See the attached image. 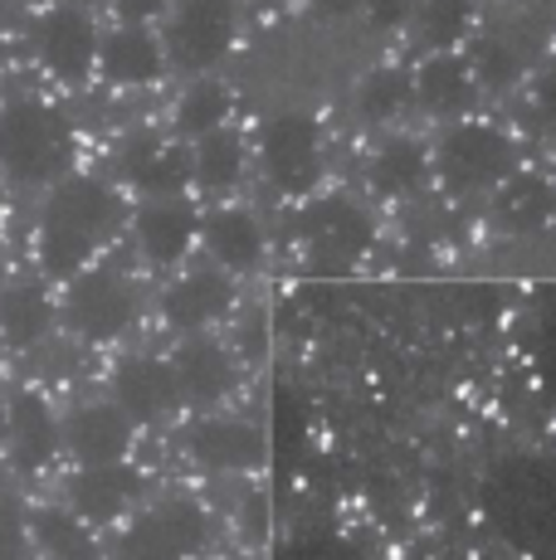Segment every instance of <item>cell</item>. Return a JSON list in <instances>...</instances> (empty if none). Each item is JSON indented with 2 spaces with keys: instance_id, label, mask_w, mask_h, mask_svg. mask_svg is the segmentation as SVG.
I'll return each instance as SVG.
<instances>
[{
  "instance_id": "cell-1",
  "label": "cell",
  "mask_w": 556,
  "mask_h": 560,
  "mask_svg": "<svg viewBox=\"0 0 556 560\" xmlns=\"http://www.w3.org/2000/svg\"><path fill=\"white\" fill-rule=\"evenodd\" d=\"M123 224V200L99 176H63L39 214V264L49 278H73L89 268L103 240Z\"/></svg>"
},
{
  "instance_id": "cell-2",
  "label": "cell",
  "mask_w": 556,
  "mask_h": 560,
  "mask_svg": "<svg viewBox=\"0 0 556 560\" xmlns=\"http://www.w3.org/2000/svg\"><path fill=\"white\" fill-rule=\"evenodd\" d=\"M0 166L20 186H45L73 166V127L39 98L0 107Z\"/></svg>"
},
{
  "instance_id": "cell-3",
  "label": "cell",
  "mask_w": 556,
  "mask_h": 560,
  "mask_svg": "<svg viewBox=\"0 0 556 560\" xmlns=\"http://www.w3.org/2000/svg\"><path fill=\"white\" fill-rule=\"evenodd\" d=\"M449 200L494 196L502 180L518 171V137L498 122H459L444 132L440 152L430 156Z\"/></svg>"
},
{
  "instance_id": "cell-4",
  "label": "cell",
  "mask_w": 556,
  "mask_h": 560,
  "mask_svg": "<svg viewBox=\"0 0 556 560\" xmlns=\"http://www.w3.org/2000/svg\"><path fill=\"white\" fill-rule=\"evenodd\" d=\"M293 240L317 273H347L377 244V220L351 196H323L293 214Z\"/></svg>"
},
{
  "instance_id": "cell-5",
  "label": "cell",
  "mask_w": 556,
  "mask_h": 560,
  "mask_svg": "<svg viewBox=\"0 0 556 560\" xmlns=\"http://www.w3.org/2000/svg\"><path fill=\"white\" fill-rule=\"evenodd\" d=\"M210 541V512L196 498H162L117 536V560H190Z\"/></svg>"
},
{
  "instance_id": "cell-6",
  "label": "cell",
  "mask_w": 556,
  "mask_h": 560,
  "mask_svg": "<svg viewBox=\"0 0 556 560\" xmlns=\"http://www.w3.org/2000/svg\"><path fill=\"white\" fill-rule=\"evenodd\" d=\"M137 312H142L137 283L127 273H117V268H83V273H73L69 293H63V322L83 341L127 337Z\"/></svg>"
},
{
  "instance_id": "cell-7",
  "label": "cell",
  "mask_w": 556,
  "mask_h": 560,
  "mask_svg": "<svg viewBox=\"0 0 556 560\" xmlns=\"http://www.w3.org/2000/svg\"><path fill=\"white\" fill-rule=\"evenodd\" d=\"M259 171L278 196H308L323 180V132L313 117L283 113L259 132Z\"/></svg>"
},
{
  "instance_id": "cell-8",
  "label": "cell",
  "mask_w": 556,
  "mask_h": 560,
  "mask_svg": "<svg viewBox=\"0 0 556 560\" xmlns=\"http://www.w3.org/2000/svg\"><path fill=\"white\" fill-rule=\"evenodd\" d=\"M240 15L234 0H176V15L166 25V54L181 69H216L230 54Z\"/></svg>"
},
{
  "instance_id": "cell-9",
  "label": "cell",
  "mask_w": 556,
  "mask_h": 560,
  "mask_svg": "<svg viewBox=\"0 0 556 560\" xmlns=\"http://www.w3.org/2000/svg\"><path fill=\"white\" fill-rule=\"evenodd\" d=\"M113 166H117V176L132 190H142L147 200L181 196L190 180V152H181L176 142H166V137H157V132H127L113 152Z\"/></svg>"
},
{
  "instance_id": "cell-10",
  "label": "cell",
  "mask_w": 556,
  "mask_h": 560,
  "mask_svg": "<svg viewBox=\"0 0 556 560\" xmlns=\"http://www.w3.org/2000/svg\"><path fill=\"white\" fill-rule=\"evenodd\" d=\"M35 49L59 83H83L93 69H99V25H93L83 10L55 5L39 15Z\"/></svg>"
},
{
  "instance_id": "cell-11",
  "label": "cell",
  "mask_w": 556,
  "mask_h": 560,
  "mask_svg": "<svg viewBox=\"0 0 556 560\" xmlns=\"http://www.w3.org/2000/svg\"><path fill=\"white\" fill-rule=\"evenodd\" d=\"M186 454L206 472H254L264 468V434L234 415H200L186 424Z\"/></svg>"
},
{
  "instance_id": "cell-12",
  "label": "cell",
  "mask_w": 556,
  "mask_h": 560,
  "mask_svg": "<svg viewBox=\"0 0 556 560\" xmlns=\"http://www.w3.org/2000/svg\"><path fill=\"white\" fill-rule=\"evenodd\" d=\"M171 375H176L181 405H196V409H216L220 400H230L234 385H240L234 357L216 337H206V331L181 341L176 357H171Z\"/></svg>"
},
{
  "instance_id": "cell-13",
  "label": "cell",
  "mask_w": 556,
  "mask_h": 560,
  "mask_svg": "<svg viewBox=\"0 0 556 560\" xmlns=\"http://www.w3.org/2000/svg\"><path fill=\"white\" fill-rule=\"evenodd\" d=\"M108 395L132 424H157V419H166L171 409L181 405L171 361H162V357H123L113 365Z\"/></svg>"
},
{
  "instance_id": "cell-14",
  "label": "cell",
  "mask_w": 556,
  "mask_h": 560,
  "mask_svg": "<svg viewBox=\"0 0 556 560\" xmlns=\"http://www.w3.org/2000/svg\"><path fill=\"white\" fill-rule=\"evenodd\" d=\"M230 307H234V283H230V273H220L216 264L190 268V273H181L176 283L162 293V317L176 331H186V337H196V331L224 322Z\"/></svg>"
},
{
  "instance_id": "cell-15",
  "label": "cell",
  "mask_w": 556,
  "mask_h": 560,
  "mask_svg": "<svg viewBox=\"0 0 556 560\" xmlns=\"http://www.w3.org/2000/svg\"><path fill=\"white\" fill-rule=\"evenodd\" d=\"M196 230H200V214L186 196L147 200L132 220V240L152 268H176L190 254V244H196Z\"/></svg>"
},
{
  "instance_id": "cell-16",
  "label": "cell",
  "mask_w": 556,
  "mask_h": 560,
  "mask_svg": "<svg viewBox=\"0 0 556 560\" xmlns=\"http://www.w3.org/2000/svg\"><path fill=\"white\" fill-rule=\"evenodd\" d=\"M196 244H206L210 264L220 273H254V268H264V249H269L264 224L240 205H216V210L200 214Z\"/></svg>"
},
{
  "instance_id": "cell-17",
  "label": "cell",
  "mask_w": 556,
  "mask_h": 560,
  "mask_svg": "<svg viewBox=\"0 0 556 560\" xmlns=\"http://www.w3.org/2000/svg\"><path fill=\"white\" fill-rule=\"evenodd\" d=\"M137 498H142V472L127 463H99V468H79L69 478V508L89 526H108L127 516Z\"/></svg>"
},
{
  "instance_id": "cell-18",
  "label": "cell",
  "mask_w": 556,
  "mask_h": 560,
  "mask_svg": "<svg viewBox=\"0 0 556 560\" xmlns=\"http://www.w3.org/2000/svg\"><path fill=\"white\" fill-rule=\"evenodd\" d=\"M63 448L83 463V468H99V463H123L132 448V419L123 415L113 400L108 405H79L59 429Z\"/></svg>"
},
{
  "instance_id": "cell-19",
  "label": "cell",
  "mask_w": 556,
  "mask_h": 560,
  "mask_svg": "<svg viewBox=\"0 0 556 560\" xmlns=\"http://www.w3.org/2000/svg\"><path fill=\"white\" fill-rule=\"evenodd\" d=\"M5 448H10V463H15L20 472H39L55 463L59 419H55V409H49L45 395L20 390L15 400L5 405Z\"/></svg>"
},
{
  "instance_id": "cell-20",
  "label": "cell",
  "mask_w": 556,
  "mask_h": 560,
  "mask_svg": "<svg viewBox=\"0 0 556 560\" xmlns=\"http://www.w3.org/2000/svg\"><path fill=\"white\" fill-rule=\"evenodd\" d=\"M415 83V103L425 107L430 117H449V122H459V117L474 113L478 103V83H474V69H468L464 54H425V63L410 73Z\"/></svg>"
},
{
  "instance_id": "cell-21",
  "label": "cell",
  "mask_w": 556,
  "mask_h": 560,
  "mask_svg": "<svg viewBox=\"0 0 556 560\" xmlns=\"http://www.w3.org/2000/svg\"><path fill=\"white\" fill-rule=\"evenodd\" d=\"M99 69L117 89H147L166 73V49L147 25H117L99 39Z\"/></svg>"
},
{
  "instance_id": "cell-22",
  "label": "cell",
  "mask_w": 556,
  "mask_h": 560,
  "mask_svg": "<svg viewBox=\"0 0 556 560\" xmlns=\"http://www.w3.org/2000/svg\"><path fill=\"white\" fill-rule=\"evenodd\" d=\"M494 220L502 234H542L556 220V186L537 171H512L494 190Z\"/></svg>"
},
{
  "instance_id": "cell-23",
  "label": "cell",
  "mask_w": 556,
  "mask_h": 560,
  "mask_svg": "<svg viewBox=\"0 0 556 560\" xmlns=\"http://www.w3.org/2000/svg\"><path fill=\"white\" fill-rule=\"evenodd\" d=\"M371 190L386 200H410L415 190L425 186V176H430V152H425L420 137L410 132H391L377 142V152H371Z\"/></svg>"
},
{
  "instance_id": "cell-24",
  "label": "cell",
  "mask_w": 556,
  "mask_h": 560,
  "mask_svg": "<svg viewBox=\"0 0 556 560\" xmlns=\"http://www.w3.org/2000/svg\"><path fill=\"white\" fill-rule=\"evenodd\" d=\"M244 166H250V147L234 127H216L206 132L196 147H190V180H196L206 196H224L244 180Z\"/></svg>"
},
{
  "instance_id": "cell-25",
  "label": "cell",
  "mask_w": 556,
  "mask_h": 560,
  "mask_svg": "<svg viewBox=\"0 0 556 560\" xmlns=\"http://www.w3.org/2000/svg\"><path fill=\"white\" fill-rule=\"evenodd\" d=\"M55 317H59V307H55V298L45 293V283H10L5 293H0V337L20 351L45 341Z\"/></svg>"
},
{
  "instance_id": "cell-26",
  "label": "cell",
  "mask_w": 556,
  "mask_h": 560,
  "mask_svg": "<svg viewBox=\"0 0 556 560\" xmlns=\"http://www.w3.org/2000/svg\"><path fill=\"white\" fill-rule=\"evenodd\" d=\"M357 117L371 127L381 122H395V117L405 113V107L415 103V83H410V69H401V63H381V69L361 73L357 83Z\"/></svg>"
},
{
  "instance_id": "cell-27",
  "label": "cell",
  "mask_w": 556,
  "mask_h": 560,
  "mask_svg": "<svg viewBox=\"0 0 556 560\" xmlns=\"http://www.w3.org/2000/svg\"><path fill=\"white\" fill-rule=\"evenodd\" d=\"M30 541L49 560H99V541H93L89 522H79L73 512L59 508H39L30 516Z\"/></svg>"
},
{
  "instance_id": "cell-28",
  "label": "cell",
  "mask_w": 556,
  "mask_h": 560,
  "mask_svg": "<svg viewBox=\"0 0 556 560\" xmlns=\"http://www.w3.org/2000/svg\"><path fill=\"white\" fill-rule=\"evenodd\" d=\"M415 39L430 54H449L474 30V0H415Z\"/></svg>"
},
{
  "instance_id": "cell-29",
  "label": "cell",
  "mask_w": 556,
  "mask_h": 560,
  "mask_svg": "<svg viewBox=\"0 0 556 560\" xmlns=\"http://www.w3.org/2000/svg\"><path fill=\"white\" fill-rule=\"evenodd\" d=\"M468 69H474V83L478 93H508L522 83V73H528V54H522L518 39L498 35V30H488L484 39L474 45V54H468Z\"/></svg>"
},
{
  "instance_id": "cell-30",
  "label": "cell",
  "mask_w": 556,
  "mask_h": 560,
  "mask_svg": "<svg viewBox=\"0 0 556 560\" xmlns=\"http://www.w3.org/2000/svg\"><path fill=\"white\" fill-rule=\"evenodd\" d=\"M176 137L186 142H200L216 127H230V89L220 79H196L186 93L176 98Z\"/></svg>"
},
{
  "instance_id": "cell-31",
  "label": "cell",
  "mask_w": 556,
  "mask_h": 560,
  "mask_svg": "<svg viewBox=\"0 0 556 560\" xmlns=\"http://www.w3.org/2000/svg\"><path fill=\"white\" fill-rule=\"evenodd\" d=\"M30 556V526L10 498H0V560H25Z\"/></svg>"
},
{
  "instance_id": "cell-32",
  "label": "cell",
  "mask_w": 556,
  "mask_h": 560,
  "mask_svg": "<svg viewBox=\"0 0 556 560\" xmlns=\"http://www.w3.org/2000/svg\"><path fill=\"white\" fill-rule=\"evenodd\" d=\"M410 10H415V0H361V15H367V25L381 30V35L410 25Z\"/></svg>"
},
{
  "instance_id": "cell-33",
  "label": "cell",
  "mask_w": 556,
  "mask_h": 560,
  "mask_svg": "<svg viewBox=\"0 0 556 560\" xmlns=\"http://www.w3.org/2000/svg\"><path fill=\"white\" fill-rule=\"evenodd\" d=\"M532 113H537V122L547 127V132H556V63L537 79V89H532Z\"/></svg>"
},
{
  "instance_id": "cell-34",
  "label": "cell",
  "mask_w": 556,
  "mask_h": 560,
  "mask_svg": "<svg viewBox=\"0 0 556 560\" xmlns=\"http://www.w3.org/2000/svg\"><path fill=\"white\" fill-rule=\"evenodd\" d=\"M113 10H117V20H123V25H147V20L166 15L171 0H113Z\"/></svg>"
},
{
  "instance_id": "cell-35",
  "label": "cell",
  "mask_w": 556,
  "mask_h": 560,
  "mask_svg": "<svg viewBox=\"0 0 556 560\" xmlns=\"http://www.w3.org/2000/svg\"><path fill=\"white\" fill-rule=\"evenodd\" d=\"M308 5H313L317 20H333V25H341V20H351V15H361V0H308Z\"/></svg>"
},
{
  "instance_id": "cell-36",
  "label": "cell",
  "mask_w": 556,
  "mask_h": 560,
  "mask_svg": "<svg viewBox=\"0 0 556 560\" xmlns=\"http://www.w3.org/2000/svg\"><path fill=\"white\" fill-rule=\"evenodd\" d=\"M264 526H269V502L250 498V502H244V536H250V541H259Z\"/></svg>"
},
{
  "instance_id": "cell-37",
  "label": "cell",
  "mask_w": 556,
  "mask_h": 560,
  "mask_svg": "<svg viewBox=\"0 0 556 560\" xmlns=\"http://www.w3.org/2000/svg\"><path fill=\"white\" fill-rule=\"evenodd\" d=\"M0 448H5V400H0Z\"/></svg>"
},
{
  "instance_id": "cell-38",
  "label": "cell",
  "mask_w": 556,
  "mask_h": 560,
  "mask_svg": "<svg viewBox=\"0 0 556 560\" xmlns=\"http://www.w3.org/2000/svg\"><path fill=\"white\" fill-rule=\"evenodd\" d=\"M49 5H55V0H49Z\"/></svg>"
},
{
  "instance_id": "cell-39",
  "label": "cell",
  "mask_w": 556,
  "mask_h": 560,
  "mask_svg": "<svg viewBox=\"0 0 556 560\" xmlns=\"http://www.w3.org/2000/svg\"><path fill=\"white\" fill-rule=\"evenodd\" d=\"M552 186H556V180H552Z\"/></svg>"
}]
</instances>
